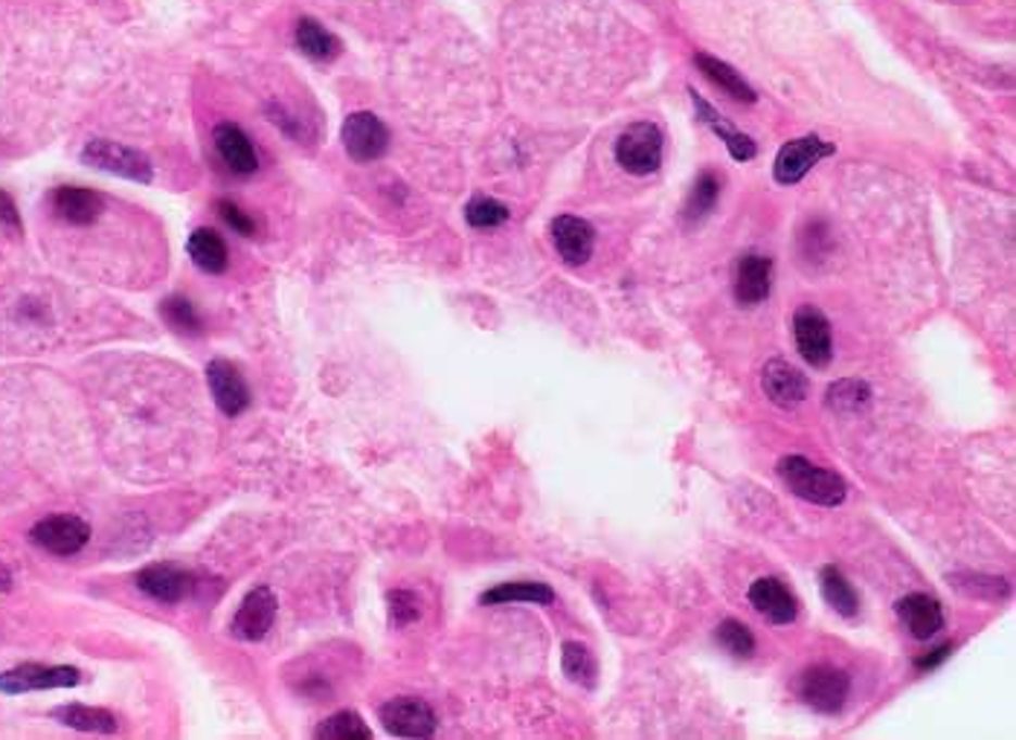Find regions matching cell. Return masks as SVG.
<instances>
[{"label": "cell", "mask_w": 1016, "mask_h": 740, "mask_svg": "<svg viewBox=\"0 0 1016 740\" xmlns=\"http://www.w3.org/2000/svg\"><path fill=\"white\" fill-rule=\"evenodd\" d=\"M778 476H781V482L795 493V497H802L807 503L813 505H842L845 503V497H849V485L845 479L831 471H825V467L813 465L811 459L804 456H785L778 462Z\"/></svg>", "instance_id": "6da1fadb"}, {"label": "cell", "mask_w": 1016, "mask_h": 740, "mask_svg": "<svg viewBox=\"0 0 1016 740\" xmlns=\"http://www.w3.org/2000/svg\"><path fill=\"white\" fill-rule=\"evenodd\" d=\"M795 691L813 712L837 714L849 700L851 679L845 670L833 668V665H813L799 677Z\"/></svg>", "instance_id": "7a4b0ae2"}, {"label": "cell", "mask_w": 1016, "mask_h": 740, "mask_svg": "<svg viewBox=\"0 0 1016 740\" xmlns=\"http://www.w3.org/2000/svg\"><path fill=\"white\" fill-rule=\"evenodd\" d=\"M616 163L630 175H651L663 163V134L654 123H634L616 140Z\"/></svg>", "instance_id": "3957f363"}, {"label": "cell", "mask_w": 1016, "mask_h": 740, "mask_svg": "<svg viewBox=\"0 0 1016 740\" xmlns=\"http://www.w3.org/2000/svg\"><path fill=\"white\" fill-rule=\"evenodd\" d=\"M793 335L795 349H799V354L804 358V363H811L813 369H825V366L831 363V323H828V317H825L816 305H802V309L795 311Z\"/></svg>", "instance_id": "277c9868"}, {"label": "cell", "mask_w": 1016, "mask_h": 740, "mask_svg": "<svg viewBox=\"0 0 1016 740\" xmlns=\"http://www.w3.org/2000/svg\"><path fill=\"white\" fill-rule=\"evenodd\" d=\"M81 160L88 166L111 172V175L128 177V180H137V184H151L149 158L114 140H90L85 151H81Z\"/></svg>", "instance_id": "5b68a950"}, {"label": "cell", "mask_w": 1016, "mask_h": 740, "mask_svg": "<svg viewBox=\"0 0 1016 740\" xmlns=\"http://www.w3.org/2000/svg\"><path fill=\"white\" fill-rule=\"evenodd\" d=\"M343 146L349 158L358 163H372L387 154L389 131L378 116L369 111H358L343 123Z\"/></svg>", "instance_id": "8992f818"}, {"label": "cell", "mask_w": 1016, "mask_h": 740, "mask_svg": "<svg viewBox=\"0 0 1016 740\" xmlns=\"http://www.w3.org/2000/svg\"><path fill=\"white\" fill-rule=\"evenodd\" d=\"M380 723L396 738H430L436 731L434 708L422 700H410V697L389 700L387 705H380Z\"/></svg>", "instance_id": "52a82bcc"}, {"label": "cell", "mask_w": 1016, "mask_h": 740, "mask_svg": "<svg viewBox=\"0 0 1016 740\" xmlns=\"http://www.w3.org/2000/svg\"><path fill=\"white\" fill-rule=\"evenodd\" d=\"M276 595L271 587H256V590H250L241 601V607L236 610V616H233V636L236 639H244V642H259V639H265L267 630L274 627L276 622Z\"/></svg>", "instance_id": "ba28073f"}, {"label": "cell", "mask_w": 1016, "mask_h": 740, "mask_svg": "<svg viewBox=\"0 0 1016 740\" xmlns=\"http://www.w3.org/2000/svg\"><path fill=\"white\" fill-rule=\"evenodd\" d=\"M81 674L71 665L47 668V665H18V668L0 674V691L3 694H27V691H47V688H73L79 686Z\"/></svg>", "instance_id": "9c48e42d"}, {"label": "cell", "mask_w": 1016, "mask_h": 740, "mask_svg": "<svg viewBox=\"0 0 1016 740\" xmlns=\"http://www.w3.org/2000/svg\"><path fill=\"white\" fill-rule=\"evenodd\" d=\"M33 543H38L47 552H53V555H76L90 538V526L81 517H73V514H55V517H47V520L36 523V529H33Z\"/></svg>", "instance_id": "30bf717a"}, {"label": "cell", "mask_w": 1016, "mask_h": 740, "mask_svg": "<svg viewBox=\"0 0 1016 740\" xmlns=\"http://www.w3.org/2000/svg\"><path fill=\"white\" fill-rule=\"evenodd\" d=\"M831 142L819 140V137H802V140L787 142L776 158V180L778 184H799L819 160L831 158Z\"/></svg>", "instance_id": "8fae6325"}, {"label": "cell", "mask_w": 1016, "mask_h": 740, "mask_svg": "<svg viewBox=\"0 0 1016 740\" xmlns=\"http://www.w3.org/2000/svg\"><path fill=\"white\" fill-rule=\"evenodd\" d=\"M552 241H555L557 256L564 259L566 265L578 267L590 262L592 247H595V229L575 215H557L552 221Z\"/></svg>", "instance_id": "7c38bea8"}, {"label": "cell", "mask_w": 1016, "mask_h": 740, "mask_svg": "<svg viewBox=\"0 0 1016 740\" xmlns=\"http://www.w3.org/2000/svg\"><path fill=\"white\" fill-rule=\"evenodd\" d=\"M761 389L767 392V398L781 410H793L807 398V378H804L802 372L790 366L785 361H769L761 372Z\"/></svg>", "instance_id": "4fadbf2b"}, {"label": "cell", "mask_w": 1016, "mask_h": 740, "mask_svg": "<svg viewBox=\"0 0 1016 740\" xmlns=\"http://www.w3.org/2000/svg\"><path fill=\"white\" fill-rule=\"evenodd\" d=\"M769 285H773V259L758 256V253H747L738 259L732 291L741 305H761L769 297Z\"/></svg>", "instance_id": "5bb4252c"}, {"label": "cell", "mask_w": 1016, "mask_h": 740, "mask_svg": "<svg viewBox=\"0 0 1016 740\" xmlns=\"http://www.w3.org/2000/svg\"><path fill=\"white\" fill-rule=\"evenodd\" d=\"M206 380L224 415H241L250 404V389L230 361H213L206 366Z\"/></svg>", "instance_id": "9a60e30c"}, {"label": "cell", "mask_w": 1016, "mask_h": 740, "mask_svg": "<svg viewBox=\"0 0 1016 740\" xmlns=\"http://www.w3.org/2000/svg\"><path fill=\"white\" fill-rule=\"evenodd\" d=\"M137 587L163 604H177L195 590V575H189L186 569H175V566L154 564L137 573Z\"/></svg>", "instance_id": "2e32d148"}, {"label": "cell", "mask_w": 1016, "mask_h": 740, "mask_svg": "<svg viewBox=\"0 0 1016 740\" xmlns=\"http://www.w3.org/2000/svg\"><path fill=\"white\" fill-rule=\"evenodd\" d=\"M750 604L773 625H790V622H795V613H799L795 595L778 578H758V581L752 584Z\"/></svg>", "instance_id": "e0dca14e"}, {"label": "cell", "mask_w": 1016, "mask_h": 740, "mask_svg": "<svg viewBox=\"0 0 1016 740\" xmlns=\"http://www.w3.org/2000/svg\"><path fill=\"white\" fill-rule=\"evenodd\" d=\"M894 610L915 639H932L944 627V610H941L938 599H932L927 592H910L906 599L898 601Z\"/></svg>", "instance_id": "ac0fdd59"}, {"label": "cell", "mask_w": 1016, "mask_h": 740, "mask_svg": "<svg viewBox=\"0 0 1016 740\" xmlns=\"http://www.w3.org/2000/svg\"><path fill=\"white\" fill-rule=\"evenodd\" d=\"M215 149H218L222 160L227 163V168L236 172V175L256 172V149H253V142L248 140V134L241 131V128H236V125L227 123L215 128Z\"/></svg>", "instance_id": "d6986e66"}, {"label": "cell", "mask_w": 1016, "mask_h": 740, "mask_svg": "<svg viewBox=\"0 0 1016 740\" xmlns=\"http://www.w3.org/2000/svg\"><path fill=\"white\" fill-rule=\"evenodd\" d=\"M53 212L67 224H93L102 212V198L81 186H62L53 192Z\"/></svg>", "instance_id": "ffe728a7"}, {"label": "cell", "mask_w": 1016, "mask_h": 740, "mask_svg": "<svg viewBox=\"0 0 1016 740\" xmlns=\"http://www.w3.org/2000/svg\"><path fill=\"white\" fill-rule=\"evenodd\" d=\"M694 62H698V67L703 71V76H706L708 81H715L717 88L726 90V93H729L732 99H738V102H747V105H752V102L758 99V97H755V90H752L750 85L743 81L741 73L735 71V67H729L726 62H720V59H715V55L698 53V55H694Z\"/></svg>", "instance_id": "44dd1931"}, {"label": "cell", "mask_w": 1016, "mask_h": 740, "mask_svg": "<svg viewBox=\"0 0 1016 740\" xmlns=\"http://www.w3.org/2000/svg\"><path fill=\"white\" fill-rule=\"evenodd\" d=\"M189 256L201 271L206 274H224V267H227V244H224V238L215 233V229L203 227L195 229L192 236H189Z\"/></svg>", "instance_id": "7402d4cb"}, {"label": "cell", "mask_w": 1016, "mask_h": 740, "mask_svg": "<svg viewBox=\"0 0 1016 740\" xmlns=\"http://www.w3.org/2000/svg\"><path fill=\"white\" fill-rule=\"evenodd\" d=\"M482 604H514V601H523V604H552L555 601V592L549 590L547 584L538 581H512V584H500L494 590L482 592Z\"/></svg>", "instance_id": "603a6c76"}, {"label": "cell", "mask_w": 1016, "mask_h": 740, "mask_svg": "<svg viewBox=\"0 0 1016 740\" xmlns=\"http://www.w3.org/2000/svg\"><path fill=\"white\" fill-rule=\"evenodd\" d=\"M694 108H698V114L703 116V123H706L708 128H712V131H715L717 137L726 142V149H729V154H732L735 160H741V163H743V160H752L755 154H758L755 142H752L747 134H738L735 128H729V125L724 123V116H717L715 108L708 105V102H703L700 97H694Z\"/></svg>", "instance_id": "cb8c5ba5"}, {"label": "cell", "mask_w": 1016, "mask_h": 740, "mask_svg": "<svg viewBox=\"0 0 1016 740\" xmlns=\"http://www.w3.org/2000/svg\"><path fill=\"white\" fill-rule=\"evenodd\" d=\"M819 587H823L825 601H828V604H831L840 616H845V618L857 616V610H860L857 592H854L849 578H845L837 566H825L823 573H819Z\"/></svg>", "instance_id": "d4e9b609"}, {"label": "cell", "mask_w": 1016, "mask_h": 740, "mask_svg": "<svg viewBox=\"0 0 1016 740\" xmlns=\"http://www.w3.org/2000/svg\"><path fill=\"white\" fill-rule=\"evenodd\" d=\"M561 668H564V674L573 679L575 686L584 688L595 686V677H599L595 656L581 642H564V648H561Z\"/></svg>", "instance_id": "484cf974"}, {"label": "cell", "mask_w": 1016, "mask_h": 740, "mask_svg": "<svg viewBox=\"0 0 1016 740\" xmlns=\"http://www.w3.org/2000/svg\"><path fill=\"white\" fill-rule=\"evenodd\" d=\"M297 45H300L302 53L317 59V62H328V59H335L340 53V41L323 24L309 18L297 24Z\"/></svg>", "instance_id": "4316f807"}, {"label": "cell", "mask_w": 1016, "mask_h": 740, "mask_svg": "<svg viewBox=\"0 0 1016 740\" xmlns=\"http://www.w3.org/2000/svg\"><path fill=\"white\" fill-rule=\"evenodd\" d=\"M868 401H871V387L857 378L837 380L828 387V396H825V404L837 413H860V410H866Z\"/></svg>", "instance_id": "83f0119b"}, {"label": "cell", "mask_w": 1016, "mask_h": 740, "mask_svg": "<svg viewBox=\"0 0 1016 740\" xmlns=\"http://www.w3.org/2000/svg\"><path fill=\"white\" fill-rule=\"evenodd\" d=\"M53 717L64 726L79 731H114L116 720L114 714H108L105 708H90V705H62L55 708Z\"/></svg>", "instance_id": "f1b7e54d"}, {"label": "cell", "mask_w": 1016, "mask_h": 740, "mask_svg": "<svg viewBox=\"0 0 1016 740\" xmlns=\"http://www.w3.org/2000/svg\"><path fill=\"white\" fill-rule=\"evenodd\" d=\"M319 740H372V729L363 723L361 714L337 712L323 720L314 731Z\"/></svg>", "instance_id": "f546056e"}, {"label": "cell", "mask_w": 1016, "mask_h": 740, "mask_svg": "<svg viewBox=\"0 0 1016 740\" xmlns=\"http://www.w3.org/2000/svg\"><path fill=\"white\" fill-rule=\"evenodd\" d=\"M717 195H720V180H717L712 172H703V175L694 180V186H691L689 201H686V210H682L686 221L694 224V221L706 218L708 212L715 210Z\"/></svg>", "instance_id": "4dcf8cb0"}, {"label": "cell", "mask_w": 1016, "mask_h": 740, "mask_svg": "<svg viewBox=\"0 0 1016 740\" xmlns=\"http://www.w3.org/2000/svg\"><path fill=\"white\" fill-rule=\"evenodd\" d=\"M715 639L726 653H732L735 660H750L752 653H755V636L750 634V627L735 622V618L720 622Z\"/></svg>", "instance_id": "1f68e13d"}, {"label": "cell", "mask_w": 1016, "mask_h": 740, "mask_svg": "<svg viewBox=\"0 0 1016 740\" xmlns=\"http://www.w3.org/2000/svg\"><path fill=\"white\" fill-rule=\"evenodd\" d=\"M465 218H468L471 227H500V224L509 221V210L500 201H494V198H474L465 206Z\"/></svg>", "instance_id": "d6a6232c"}, {"label": "cell", "mask_w": 1016, "mask_h": 740, "mask_svg": "<svg viewBox=\"0 0 1016 740\" xmlns=\"http://www.w3.org/2000/svg\"><path fill=\"white\" fill-rule=\"evenodd\" d=\"M160 314H163V319H166L172 328H177V331L195 335V331L201 328V319L195 314V305L186 300V297H168V300L160 305Z\"/></svg>", "instance_id": "836d02e7"}, {"label": "cell", "mask_w": 1016, "mask_h": 740, "mask_svg": "<svg viewBox=\"0 0 1016 740\" xmlns=\"http://www.w3.org/2000/svg\"><path fill=\"white\" fill-rule=\"evenodd\" d=\"M950 581H955L958 590L976 599H1002L1007 592V584L1002 578H988V575H953Z\"/></svg>", "instance_id": "e575fe53"}, {"label": "cell", "mask_w": 1016, "mask_h": 740, "mask_svg": "<svg viewBox=\"0 0 1016 740\" xmlns=\"http://www.w3.org/2000/svg\"><path fill=\"white\" fill-rule=\"evenodd\" d=\"M387 604H389V618H392V625L396 627L413 625V622L422 616V601H418L416 592L392 590L387 595Z\"/></svg>", "instance_id": "d590c367"}, {"label": "cell", "mask_w": 1016, "mask_h": 740, "mask_svg": "<svg viewBox=\"0 0 1016 740\" xmlns=\"http://www.w3.org/2000/svg\"><path fill=\"white\" fill-rule=\"evenodd\" d=\"M218 212H222V218L227 227H233L236 233H241V236H256V221L250 218L248 212L241 210V206H236L233 201H222L218 203Z\"/></svg>", "instance_id": "8d00e7d4"}, {"label": "cell", "mask_w": 1016, "mask_h": 740, "mask_svg": "<svg viewBox=\"0 0 1016 740\" xmlns=\"http://www.w3.org/2000/svg\"><path fill=\"white\" fill-rule=\"evenodd\" d=\"M0 221H3L7 227L21 229L18 210H15V203H12V198L7 192H0Z\"/></svg>", "instance_id": "74e56055"}, {"label": "cell", "mask_w": 1016, "mask_h": 740, "mask_svg": "<svg viewBox=\"0 0 1016 740\" xmlns=\"http://www.w3.org/2000/svg\"><path fill=\"white\" fill-rule=\"evenodd\" d=\"M950 651H953V644H941V648H936V651L929 653V656H920V660H915V668H920V670L936 668V665H941V662L950 656Z\"/></svg>", "instance_id": "f35d334b"}, {"label": "cell", "mask_w": 1016, "mask_h": 740, "mask_svg": "<svg viewBox=\"0 0 1016 740\" xmlns=\"http://www.w3.org/2000/svg\"><path fill=\"white\" fill-rule=\"evenodd\" d=\"M10 584H12L10 569H7V566L0 564V590H10Z\"/></svg>", "instance_id": "ab89813d"}]
</instances>
